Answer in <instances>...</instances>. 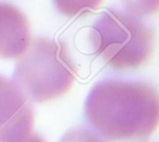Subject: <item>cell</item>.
I'll return each instance as SVG.
<instances>
[{
	"instance_id": "7",
	"label": "cell",
	"mask_w": 159,
	"mask_h": 142,
	"mask_svg": "<svg viewBox=\"0 0 159 142\" xmlns=\"http://www.w3.org/2000/svg\"><path fill=\"white\" fill-rule=\"evenodd\" d=\"M128 13L137 17L152 16L158 12L159 0H120Z\"/></svg>"
},
{
	"instance_id": "3",
	"label": "cell",
	"mask_w": 159,
	"mask_h": 142,
	"mask_svg": "<svg viewBox=\"0 0 159 142\" xmlns=\"http://www.w3.org/2000/svg\"><path fill=\"white\" fill-rule=\"evenodd\" d=\"M93 53L115 71H133L148 64L157 39L155 30L137 16L116 9L102 12L91 26Z\"/></svg>"
},
{
	"instance_id": "2",
	"label": "cell",
	"mask_w": 159,
	"mask_h": 142,
	"mask_svg": "<svg viewBox=\"0 0 159 142\" xmlns=\"http://www.w3.org/2000/svg\"><path fill=\"white\" fill-rule=\"evenodd\" d=\"M78 68L69 46L49 38H33L17 58L13 81L31 101L49 102L72 88Z\"/></svg>"
},
{
	"instance_id": "6",
	"label": "cell",
	"mask_w": 159,
	"mask_h": 142,
	"mask_svg": "<svg viewBox=\"0 0 159 142\" xmlns=\"http://www.w3.org/2000/svg\"><path fill=\"white\" fill-rule=\"evenodd\" d=\"M104 0H52L57 10L69 18L97 10Z\"/></svg>"
},
{
	"instance_id": "4",
	"label": "cell",
	"mask_w": 159,
	"mask_h": 142,
	"mask_svg": "<svg viewBox=\"0 0 159 142\" xmlns=\"http://www.w3.org/2000/svg\"><path fill=\"white\" fill-rule=\"evenodd\" d=\"M34 126L31 100L13 80L0 75V142L35 140Z\"/></svg>"
},
{
	"instance_id": "5",
	"label": "cell",
	"mask_w": 159,
	"mask_h": 142,
	"mask_svg": "<svg viewBox=\"0 0 159 142\" xmlns=\"http://www.w3.org/2000/svg\"><path fill=\"white\" fill-rule=\"evenodd\" d=\"M31 40L27 16L17 7L0 2V59L19 58Z\"/></svg>"
},
{
	"instance_id": "1",
	"label": "cell",
	"mask_w": 159,
	"mask_h": 142,
	"mask_svg": "<svg viewBox=\"0 0 159 142\" xmlns=\"http://www.w3.org/2000/svg\"><path fill=\"white\" fill-rule=\"evenodd\" d=\"M84 109L89 125L109 140H143L158 127V94L144 82L101 81Z\"/></svg>"
}]
</instances>
